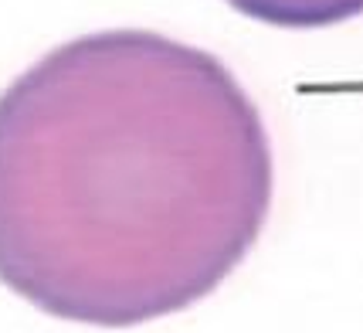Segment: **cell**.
<instances>
[{
	"instance_id": "cell-2",
	"label": "cell",
	"mask_w": 363,
	"mask_h": 333,
	"mask_svg": "<svg viewBox=\"0 0 363 333\" xmlns=\"http://www.w3.org/2000/svg\"><path fill=\"white\" fill-rule=\"evenodd\" d=\"M238 14L285 31L333 28L363 14V0H224Z\"/></svg>"
},
{
	"instance_id": "cell-1",
	"label": "cell",
	"mask_w": 363,
	"mask_h": 333,
	"mask_svg": "<svg viewBox=\"0 0 363 333\" xmlns=\"http://www.w3.org/2000/svg\"><path fill=\"white\" fill-rule=\"evenodd\" d=\"M272 190L252 95L167 34H82L0 95V283L48 317L119 330L201 302Z\"/></svg>"
}]
</instances>
